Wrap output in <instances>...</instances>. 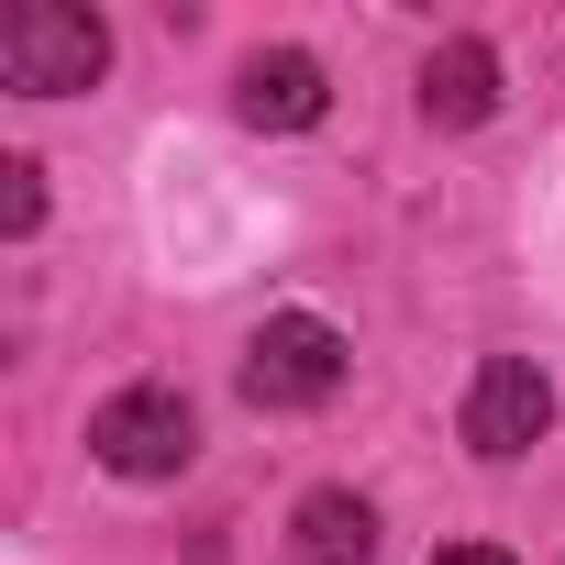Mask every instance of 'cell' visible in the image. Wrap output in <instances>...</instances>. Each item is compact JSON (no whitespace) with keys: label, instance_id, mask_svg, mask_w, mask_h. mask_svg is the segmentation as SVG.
Returning <instances> with one entry per match:
<instances>
[{"label":"cell","instance_id":"cell-4","mask_svg":"<svg viewBox=\"0 0 565 565\" xmlns=\"http://www.w3.org/2000/svg\"><path fill=\"white\" fill-rule=\"evenodd\" d=\"M543 433H554V388H543V366H532V355H488L477 388H466V444H477L488 466H510V455H532Z\"/></svg>","mask_w":565,"mask_h":565},{"label":"cell","instance_id":"cell-2","mask_svg":"<svg viewBox=\"0 0 565 565\" xmlns=\"http://www.w3.org/2000/svg\"><path fill=\"white\" fill-rule=\"evenodd\" d=\"M333 388H344V333L322 311H277L244 344V399L255 411H322Z\"/></svg>","mask_w":565,"mask_h":565},{"label":"cell","instance_id":"cell-7","mask_svg":"<svg viewBox=\"0 0 565 565\" xmlns=\"http://www.w3.org/2000/svg\"><path fill=\"white\" fill-rule=\"evenodd\" d=\"M289 543H300V565H366L377 554V510L355 488H311L289 510Z\"/></svg>","mask_w":565,"mask_h":565},{"label":"cell","instance_id":"cell-8","mask_svg":"<svg viewBox=\"0 0 565 565\" xmlns=\"http://www.w3.org/2000/svg\"><path fill=\"white\" fill-rule=\"evenodd\" d=\"M0 222H12V233H34V222H45V167H34V156L0 167Z\"/></svg>","mask_w":565,"mask_h":565},{"label":"cell","instance_id":"cell-1","mask_svg":"<svg viewBox=\"0 0 565 565\" xmlns=\"http://www.w3.org/2000/svg\"><path fill=\"white\" fill-rule=\"evenodd\" d=\"M111 67V23L100 12H67V0H12L0 12V78L23 100H67Z\"/></svg>","mask_w":565,"mask_h":565},{"label":"cell","instance_id":"cell-3","mask_svg":"<svg viewBox=\"0 0 565 565\" xmlns=\"http://www.w3.org/2000/svg\"><path fill=\"white\" fill-rule=\"evenodd\" d=\"M89 455H100L111 477L156 488V477H178V466L200 455V422H189V399H178V388H122V399H100Z\"/></svg>","mask_w":565,"mask_h":565},{"label":"cell","instance_id":"cell-5","mask_svg":"<svg viewBox=\"0 0 565 565\" xmlns=\"http://www.w3.org/2000/svg\"><path fill=\"white\" fill-rule=\"evenodd\" d=\"M233 111H244L255 134H311V122L333 111V89H322V56H300V45L244 56V78H233Z\"/></svg>","mask_w":565,"mask_h":565},{"label":"cell","instance_id":"cell-6","mask_svg":"<svg viewBox=\"0 0 565 565\" xmlns=\"http://www.w3.org/2000/svg\"><path fill=\"white\" fill-rule=\"evenodd\" d=\"M488 111H499V56H488L477 34L433 45V67H422V122L466 134V122H488Z\"/></svg>","mask_w":565,"mask_h":565},{"label":"cell","instance_id":"cell-9","mask_svg":"<svg viewBox=\"0 0 565 565\" xmlns=\"http://www.w3.org/2000/svg\"><path fill=\"white\" fill-rule=\"evenodd\" d=\"M433 565H510V554H499V543H444Z\"/></svg>","mask_w":565,"mask_h":565}]
</instances>
